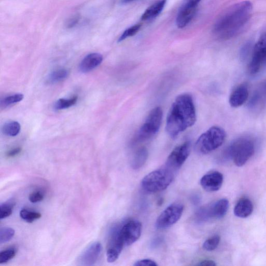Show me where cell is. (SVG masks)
I'll list each match as a JSON object with an SVG mask.
<instances>
[{
	"label": "cell",
	"mask_w": 266,
	"mask_h": 266,
	"mask_svg": "<svg viewBox=\"0 0 266 266\" xmlns=\"http://www.w3.org/2000/svg\"><path fill=\"white\" fill-rule=\"evenodd\" d=\"M253 5L249 1L229 7L215 23L213 32L219 39L226 40L236 36L252 16Z\"/></svg>",
	"instance_id": "1"
},
{
	"label": "cell",
	"mask_w": 266,
	"mask_h": 266,
	"mask_svg": "<svg viewBox=\"0 0 266 266\" xmlns=\"http://www.w3.org/2000/svg\"><path fill=\"white\" fill-rule=\"evenodd\" d=\"M196 112L192 97L183 94L177 97L172 104L167 119L166 129L172 138L194 125L196 121Z\"/></svg>",
	"instance_id": "2"
},
{
	"label": "cell",
	"mask_w": 266,
	"mask_h": 266,
	"mask_svg": "<svg viewBox=\"0 0 266 266\" xmlns=\"http://www.w3.org/2000/svg\"><path fill=\"white\" fill-rule=\"evenodd\" d=\"M256 143L249 137L237 139L228 147L226 155L237 167L245 165L256 152Z\"/></svg>",
	"instance_id": "3"
},
{
	"label": "cell",
	"mask_w": 266,
	"mask_h": 266,
	"mask_svg": "<svg viewBox=\"0 0 266 266\" xmlns=\"http://www.w3.org/2000/svg\"><path fill=\"white\" fill-rule=\"evenodd\" d=\"M174 179V171L165 167L153 171L142 180V187L149 193H155L166 189Z\"/></svg>",
	"instance_id": "4"
},
{
	"label": "cell",
	"mask_w": 266,
	"mask_h": 266,
	"mask_svg": "<svg viewBox=\"0 0 266 266\" xmlns=\"http://www.w3.org/2000/svg\"><path fill=\"white\" fill-rule=\"evenodd\" d=\"M226 138V132L221 127L212 126L198 139L195 144V151L201 155L209 154L221 147Z\"/></svg>",
	"instance_id": "5"
},
{
	"label": "cell",
	"mask_w": 266,
	"mask_h": 266,
	"mask_svg": "<svg viewBox=\"0 0 266 266\" xmlns=\"http://www.w3.org/2000/svg\"><path fill=\"white\" fill-rule=\"evenodd\" d=\"M163 111L160 107L153 109L149 113L144 123L133 140V144H136L150 140L159 131L163 121Z\"/></svg>",
	"instance_id": "6"
},
{
	"label": "cell",
	"mask_w": 266,
	"mask_h": 266,
	"mask_svg": "<svg viewBox=\"0 0 266 266\" xmlns=\"http://www.w3.org/2000/svg\"><path fill=\"white\" fill-rule=\"evenodd\" d=\"M229 203L227 199H221L212 204L204 206L195 214L196 222H205L212 219H219L223 218L227 213Z\"/></svg>",
	"instance_id": "7"
},
{
	"label": "cell",
	"mask_w": 266,
	"mask_h": 266,
	"mask_svg": "<svg viewBox=\"0 0 266 266\" xmlns=\"http://www.w3.org/2000/svg\"><path fill=\"white\" fill-rule=\"evenodd\" d=\"M266 67V32L263 34L254 45L251 60L249 65V72L251 75H256Z\"/></svg>",
	"instance_id": "8"
},
{
	"label": "cell",
	"mask_w": 266,
	"mask_h": 266,
	"mask_svg": "<svg viewBox=\"0 0 266 266\" xmlns=\"http://www.w3.org/2000/svg\"><path fill=\"white\" fill-rule=\"evenodd\" d=\"M183 210L184 206L182 204H171L166 208L157 218L156 222V228L164 230L174 225L179 220Z\"/></svg>",
	"instance_id": "9"
},
{
	"label": "cell",
	"mask_w": 266,
	"mask_h": 266,
	"mask_svg": "<svg viewBox=\"0 0 266 266\" xmlns=\"http://www.w3.org/2000/svg\"><path fill=\"white\" fill-rule=\"evenodd\" d=\"M120 230V226H115L111 229L107 249L108 263H113L118 259L124 246Z\"/></svg>",
	"instance_id": "10"
},
{
	"label": "cell",
	"mask_w": 266,
	"mask_h": 266,
	"mask_svg": "<svg viewBox=\"0 0 266 266\" xmlns=\"http://www.w3.org/2000/svg\"><path fill=\"white\" fill-rule=\"evenodd\" d=\"M190 149L189 141L177 147L168 157L165 167L174 172L180 169L188 158Z\"/></svg>",
	"instance_id": "11"
},
{
	"label": "cell",
	"mask_w": 266,
	"mask_h": 266,
	"mask_svg": "<svg viewBox=\"0 0 266 266\" xmlns=\"http://www.w3.org/2000/svg\"><path fill=\"white\" fill-rule=\"evenodd\" d=\"M201 0H183L177 18L179 28L186 27L194 17Z\"/></svg>",
	"instance_id": "12"
},
{
	"label": "cell",
	"mask_w": 266,
	"mask_h": 266,
	"mask_svg": "<svg viewBox=\"0 0 266 266\" xmlns=\"http://www.w3.org/2000/svg\"><path fill=\"white\" fill-rule=\"evenodd\" d=\"M120 231L124 246H129L141 237L142 224L138 221L131 220L121 226Z\"/></svg>",
	"instance_id": "13"
},
{
	"label": "cell",
	"mask_w": 266,
	"mask_h": 266,
	"mask_svg": "<svg viewBox=\"0 0 266 266\" xmlns=\"http://www.w3.org/2000/svg\"><path fill=\"white\" fill-rule=\"evenodd\" d=\"M102 245L99 242L92 243L79 256L78 260L80 266H93L97 262L102 251Z\"/></svg>",
	"instance_id": "14"
},
{
	"label": "cell",
	"mask_w": 266,
	"mask_h": 266,
	"mask_svg": "<svg viewBox=\"0 0 266 266\" xmlns=\"http://www.w3.org/2000/svg\"><path fill=\"white\" fill-rule=\"evenodd\" d=\"M224 177L221 173L212 171L207 173L200 180L202 187L207 192H215L221 189Z\"/></svg>",
	"instance_id": "15"
},
{
	"label": "cell",
	"mask_w": 266,
	"mask_h": 266,
	"mask_svg": "<svg viewBox=\"0 0 266 266\" xmlns=\"http://www.w3.org/2000/svg\"><path fill=\"white\" fill-rule=\"evenodd\" d=\"M249 96L248 87L246 84H241L235 88L231 92L229 102L233 108H238L244 105Z\"/></svg>",
	"instance_id": "16"
},
{
	"label": "cell",
	"mask_w": 266,
	"mask_h": 266,
	"mask_svg": "<svg viewBox=\"0 0 266 266\" xmlns=\"http://www.w3.org/2000/svg\"><path fill=\"white\" fill-rule=\"evenodd\" d=\"M103 57L99 53H91L87 55L80 65V71L83 73H89L98 67L102 62Z\"/></svg>",
	"instance_id": "17"
},
{
	"label": "cell",
	"mask_w": 266,
	"mask_h": 266,
	"mask_svg": "<svg viewBox=\"0 0 266 266\" xmlns=\"http://www.w3.org/2000/svg\"><path fill=\"white\" fill-rule=\"evenodd\" d=\"M253 209L254 206L252 201L248 198H243L236 205L234 214L238 217L245 218L252 214Z\"/></svg>",
	"instance_id": "18"
},
{
	"label": "cell",
	"mask_w": 266,
	"mask_h": 266,
	"mask_svg": "<svg viewBox=\"0 0 266 266\" xmlns=\"http://www.w3.org/2000/svg\"><path fill=\"white\" fill-rule=\"evenodd\" d=\"M167 0H160L149 7L142 16V20H149L157 17L164 9Z\"/></svg>",
	"instance_id": "19"
},
{
	"label": "cell",
	"mask_w": 266,
	"mask_h": 266,
	"mask_svg": "<svg viewBox=\"0 0 266 266\" xmlns=\"http://www.w3.org/2000/svg\"><path fill=\"white\" fill-rule=\"evenodd\" d=\"M148 157V152L146 148L139 149L134 154L131 161V167L134 170L142 168L146 163Z\"/></svg>",
	"instance_id": "20"
},
{
	"label": "cell",
	"mask_w": 266,
	"mask_h": 266,
	"mask_svg": "<svg viewBox=\"0 0 266 266\" xmlns=\"http://www.w3.org/2000/svg\"><path fill=\"white\" fill-rule=\"evenodd\" d=\"M251 105L254 107H264L266 106V80L254 94Z\"/></svg>",
	"instance_id": "21"
},
{
	"label": "cell",
	"mask_w": 266,
	"mask_h": 266,
	"mask_svg": "<svg viewBox=\"0 0 266 266\" xmlns=\"http://www.w3.org/2000/svg\"><path fill=\"white\" fill-rule=\"evenodd\" d=\"M69 76V72L67 69L61 68L51 73L48 78V82L50 84H54L62 82L65 80Z\"/></svg>",
	"instance_id": "22"
},
{
	"label": "cell",
	"mask_w": 266,
	"mask_h": 266,
	"mask_svg": "<svg viewBox=\"0 0 266 266\" xmlns=\"http://www.w3.org/2000/svg\"><path fill=\"white\" fill-rule=\"evenodd\" d=\"M20 129V124L18 122L12 121L4 125L2 128V132L7 136L13 137L17 136L19 133Z\"/></svg>",
	"instance_id": "23"
},
{
	"label": "cell",
	"mask_w": 266,
	"mask_h": 266,
	"mask_svg": "<svg viewBox=\"0 0 266 266\" xmlns=\"http://www.w3.org/2000/svg\"><path fill=\"white\" fill-rule=\"evenodd\" d=\"M77 100V96H74L71 99H60L55 103L54 108L56 110H60L70 108L75 105Z\"/></svg>",
	"instance_id": "24"
},
{
	"label": "cell",
	"mask_w": 266,
	"mask_h": 266,
	"mask_svg": "<svg viewBox=\"0 0 266 266\" xmlns=\"http://www.w3.org/2000/svg\"><path fill=\"white\" fill-rule=\"evenodd\" d=\"M24 96L22 94H16L9 95L1 99L0 106L1 108H6L16 103L19 102L24 99Z\"/></svg>",
	"instance_id": "25"
},
{
	"label": "cell",
	"mask_w": 266,
	"mask_h": 266,
	"mask_svg": "<svg viewBox=\"0 0 266 266\" xmlns=\"http://www.w3.org/2000/svg\"><path fill=\"white\" fill-rule=\"evenodd\" d=\"M15 202L9 200L0 205V219H2L9 217L13 213Z\"/></svg>",
	"instance_id": "26"
},
{
	"label": "cell",
	"mask_w": 266,
	"mask_h": 266,
	"mask_svg": "<svg viewBox=\"0 0 266 266\" xmlns=\"http://www.w3.org/2000/svg\"><path fill=\"white\" fill-rule=\"evenodd\" d=\"M21 218L29 223H31L41 217L40 213L30 211L27 209H22L20 212Z\"/></svg>",
	"instance_id": "27"
},
{
	"label": "cell",
	"mask_w": 266,
	"mask_h": 266,
	"mask_svg": "<svg viewBox=\"0 0 266 266\" xmlns=\"http://www.w3.org/2000/svg\"><path fill=\"white\" fill-rule=\"evenodd\" d=\"M220 241V237L218 235L214 236L204 242L203 248L206 251H213L218 247Z\"/></svg>",
	"instance_id": "28"
},
{
	"label": "cell",
	"mask_w": 266,
	"mask_h": 266,
	"mask_svg": "<svg viewBox=\"0 0 266 266\" xmlns=\"http://www.w3.org/2000/svg\"><path fill=\"white\" fill-rule=\"evenodd\" d=\"M15 230L9 227H3L0 229V244L9 241L15 235Z\"/></svg>",
	"instance_id": "29"
},
{
	"label": "cell",
	"mask_w": 266,
	"mask_h": 266,
	"mask_svg": "<svg viewBox=\"0 0 266 266\" xmlns=\"http://www.w3.org/2000/svg\"><path fill=\"white\" fill-rule=\"evenodd\" d=\"M16 249L14 248L1 252L0 253V264H2L8 262L13 259L16 256Z\"/></svg>",
	"instance_id": "30"
},
{
	"label": "cell",
	"mask_w": 266,
	"mask_h": 266,
	"mask_svg": "<svg viewBox=\"0 0 266 266\" xmlns=\"http://www.w3.org/2000/svg\"><path fill=\"white\" fill-rule=\"evenodd\" d=\"M142 25L141 24H137L134 25L130 28L127 29L124 32L122 33L121 36L119 38L118 42H120L126 38L129 37H132L139 31H140Z\"/></svg>",
	"instance_id": "31"
},
{
	"label": "cell",
	"mask_w": 266,
	"mask_h": 266,
	"mask_svg": "<svg viewBox=\"0 0 266 266\" xmlns=\"http://www.w3.org/2000/svg\"><path fill=\"white\" fill-rule=\"evenodd\" d=\"M44 199V194L41 191H36L31 193L29 200L31 203H35L42 201Z\"/></svg>",
	"instance_id": "32"
},
{
	"label": "cell",
	"mask_w": 266,
	"mask_h": 266,
	"mask_svg": "<svg viewBox=\"0 0 266 266\" xmlns=\"http://www.w3.org/2000/svg\"><path fill=\"white\" fill-rule=\"evenodd\" d=\"M135 266H157V263L152 260L144 259L138 261L134 264Z\"/></svg>",
	"instance_id": "33"
},
{
	"label": "cell",
	"mask_w": 266,
	"mask_h": 266,
	"mask_svg": "<svg viewBox=\"0 0 266 266\" xmlns=\"http://www.w3.org/2000/svg\"><path fill=\"white\" fill-rule=\"evenodd\" d=\"M21 151V148L20 147L14 148L12 150H10L7 153V157L10 158V157H14L18 155Z\"/></svg>",
	"instance_id": "34"
},
{
	"label": "cell",
	"mask_w": 266,
	"mask_h": 266,
	"mask_svg": "<svg viewBox=\"0 0 266 266\" xmlns=\"http://www.w3.org/2000/svg\"><path fill=\"white\" fill-rule=\"evenodd\" d=\"M198 266H215L217 265L215 262L212 260H206L200 262L198 264Z\"/></svg>",
	"instance_id": "35"
},
{
	"label": "cell",
	"mask_w": 266,
	"mask_h": 266,
	"mask_svg": "<svg viewBox=\"0 0 266 266\" xmlns=\"http://www.w3.org/2000/svg\"><path fill=\"white\" fill-rule=\"evenodd\" d=\"M79 20V17H75L69 20L67 24V27L69 28H72L77 25Z\"/></svg>",
	"instance_id": "36"
},
{
	"label": "cell",
	"mask_w": 266,
	"mask_h": 266,
	"mask_svg": "<svg viewBox=\"0 0 266 266\" xmlns=\"http://www.w3.org/2000/svg\"><path fill=\"white\" fill-rule=\"evenodd\" d=\"M134 1H135V0H122V3H129Z\"/></svg>",
	"instance_id": "37"
}]
</instances>
